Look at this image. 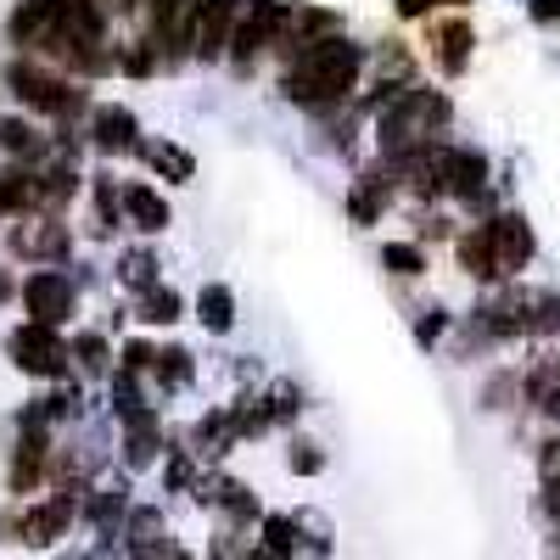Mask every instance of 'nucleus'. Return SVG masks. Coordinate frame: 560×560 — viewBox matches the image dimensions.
<instances>
[{"mask_svg":"<svg viewBox=\"0 0 560 560\" xmlns=\"http://www.w3.org/2000/svg\"><path fill=\"white\" fill-rule=\"evenodd\" d=\"M152 269H158V258H152V253H129V258L118 264V275L129 280V287H147V292H152Z\"/></svg>","mask_w":560,"mask_h":560,"instance_id":"obj_25","label":"nucleus"},{"mask_svg":"<svg viewBox=\"0 0 560 560\" xmlns=\"http://www.w3.org/2000/svg\"><path fill=\"white\" fill-rule=\"evenodd\" d=\"M73 510H79V499H73V493H57V499L34 504L28 516H23V544H34V549H51V544L68 533Z\"/></svg>","mask_w":560,"mask_h":560,"instance_id":"obj_8","label":"nucleus"},{"mask_svg":"<svg viewBox=\"0 0 560 560\" xmlns=\"http://www.w3.org/2000/svg\"><path fill=\"white\" fill-rule=\"evenodd\" d=\"M197 314H202V325H208L213 337H224L230 325H236V298H230V287H208L197 298Z\"/></svg>","mask_w":560,"mask_h":560,"instance_id":"obj_15","label":"nucleus"},{"mask_svg":"<svg viewBox=\"0 0 560 560\" xmlns=\"http://www.w3.org/2000/svg\"><path fill=\"white\" fill-rule=\"evenodd\" d=\"M12 90L28 102V107H39V113H73V107H84V90H73V84H62L57 73H45V68H34V62H18L12 73Z\"/></svg>","mask_w":560,"mask_h":560,"instance_id":"obj_5","label":"nucleus"},{"mask_svg":"<svg viewBox=\"0 0 560 560\" xmlns=\"http://www.w3.org/2000/svg\"><path fill=\"white\" fill-rule=\"evenodd\" d=\"M382 264H387L393 275H420V269H427V253L409 247V242H387V247H382Z\"/></svg>","mask_w":560,"mask_h":560,"instance_id":"obj_23","label":"nucleus"},{"mask_svg":"<svg viewBox=\"0 0 560 560\" xmlns=\"http://www.w3.org/2000/svg\"><path fill=\"white\" fill-rule=\"evenodd\" d=\"M538 471H544V482H560V438H549L538 448Z\"/></svg>","mask_w":560,"mask_h":560,"instance_id":"obj_30","label":"nucleus"},{"mask_svg":"<svg viewBox=\"0 0 560 560\" xmlns=\"http://www.w3.org/2000/svg\"><path fill=\"white\" fill-rule=\"evenodd\" d=\"M152 163H158V174H168V179H191V174H197L191 152H185V147H168V140H163V147H152Z\"/></svg>","mask_w":560,"mask_h":560,"instance_id":"obj_21","label":"nucleus"},{"mask_svg":"<svg viewBox=\"0 0 560 560\" xmlns=\"http://www.w3.org/2000/svg\"><path fill=\"white\" fill-rule=\"evenodd\" d=\"M45 471V432L39 427H23V443H18V459H12V493H28Z\"/></svg>","mask_w":560,"mask_h":560,"instance_id":"obj_11","label":"nucleus"},{"mask_svg":"<svg viewBox=\"0 0 560 560\" xmlns=\"http://www.w3.org/2000/svg\"><path fill=\"white\" fill-rule=\"evenodd\" d=\"M448 124V102L438 90H398L393 107L382 113V152L387 158H415L432 147V135Z\"/></svg>","mask_w":560,"mask_h":560,"instance_id":"obj_2","label":"nucleus"},{"mask_svg":"<svg viewBox=\"0 0 560 560\" xmlns=\"http://www.w3.org/2000/svg\"><path fill=\"white\" fill-rule=\"evenodd\" d=\"M303 549V522L298 516H264V555L269 560H287Z\"/></svg>","mask_w":560,"mask_h":560,"instance_id":"obj_13","label":"nucleus"},{"mask_svg":"<svg viewBox=\"0 0 560 560\" xmlns=\"http://www.w3.org/2000/svg\"><path fill=\"white\" fill-rule=\"evenodd\" d=\"M527 393H533V404H538L544 415L560 420V364H555V370H538V376L527 382Z\"/></svg>","mask_w":560,"mask_h":560,"instance_id":"obj_19","label":"nucleus"},{"mask_svg":"<svg viewBox=\"0 0 560 560\" xmlns=\"http://www.w3.org/2000/svg\"><path fill=\"white\" fill-rule=\"evenodd\" d=\"M443 325H448V314H443V308H427V319H420V331H415V337L432 348V342L443 337Z\"/></svg>","mask_w":560,"mask_h":560,"instance_id":"obj_31","label":"nucleus"},{"mask_svg":"<svg viewBox=\"0 0 560 560\" xmlns=\"http://www.w3.org/2000/svg\"><path fill=\"white\" fill-rule=\"evenodd\" d=\"M12 247H18L23 258H62V253H68V230L51 224V219H39V224L28 219L18 236H12Z\"/></svg>","mask_w":560,"mask_h":560,"instance_id":"obj_9","label":"nucleus"},{"mask_svg":"<svg viewBox=\"0 0 560 560\" xmlns=\"http://www.w3.org/2000/svg\"><path fill=\"white\" fill-rule=\"evenodd\" d=\"M319 465H325V459H319L314 443H298V448H292V471H319Z\"/></svg>","mask_w":560,"mask_h":560,"instance_id":"obj_32","label":"nucleus"},{"mask_svg":"<svg viewBox=\"0 0 560 560\" xmlns=\"http://www.w3.org/2000/svg\"><path fill=\"white\" fill-rule=\"evenodd\" d=\"M7 353L18 359V370H28V376H68V359H73L57 342V331H45V325H18L7 337Z\"/></svg>","mask_w":560,"mask_h":560,"instance_id":"obj_4","label":"nucleus"},{"mask_svg":"<svg viewBox=\"0 0 560 560\" xmlns=\"http://www.w3.org/2000/svg\"><path fill=\"white\" fill-rule=\"evenodd\" d=\"M96 208H102V213H96V230H113V224H118V197H113L107 179H96Z\"/></svg>","mask_w":560,"mask_h":560,"instance_id":"obj_28","label":"nucleus"},{"mask_svg":"<svg viewBox=\"0 0 560 560\" xmlns=\"http://www.w3.org/2000/svg\"><path fill=\"white\" fill-rule=\"evenodd\" d=\"M124 208H129V219H135L140 230H168V202H163L158 191H147V185H129Z\"/></svg>","mask_w":560,"mask_h":560,"instance_id":"obj_14","label":"nucleus"},{"mask_svg":"<svg viewBox=\"0 0 560 560\" xmlns=\"http://www.w3.org/2000/svg\"><path fill=\"white\" fill-rule=\"evenodd\" d=\"M140 319H152V325H174V319H179V298H174V292H163V287H152L147 298H140Z\"/></svg>","mask_w":560,"mask_h":560,"instance_id":"obj_22","label":"nucleus"},{"mask_svg":"<svg viewBox=\"0 0 560 560\" xmlns=\"http://www.w3.org/2000/svg\"><path fill=\"white\" fill-rule=\"evenodd\" d=\"M7 213H12V202H7V197H0V219H7Z\"/></svg>","mask_w":560,"mask_h":560,"instance_id":"obj_40","label":"nucleus"},{"mask_svg":"<svg viewBox=\"0 0 560 560\" xmlns=\"http://www.w3.org/2000/svg\"><path fill=\"white\" fill-rule=\"evenodd\" d=\"M482 230H488V247H493L499 280L516 275V269H527V258H533V230H527L522 213H499V219H488Z\"/></svg>","mask_w":560,"mask_h":560,"instance_id":"obj_6","label":"nucleus"},{"mask_svg":"<svg viewBox=\"0 0 560 560\" xmlns=\"http://www.w3.org/2000/svg\"><path fill=\"white\" fill-rule=\"evenodd\" d=\"M158 560H191V555H185V549H168V555H158Z\"/></svg>","mask_w":560,"mask_h":560,"instance_id":"obj_37","label":"nucleus"},{"mask_svg":"<svg viewBox=\"0 0 560 560\" xmlns=\"http://www.w3.org/2000/svg\"><path fill=\"white\" fill-rule=\"evenodd\" d=\"M68 353H73V359H79L84 370H96V376L107 370V342H102V337H79V342H73Z\"/></svg>","mask_w":560,"mask_h":560,"instance_id":"obj_26","label":"nucleus"},{"mask_svg":"<svg viewBox=\"0 0 560 560\" xmlns=\"http://www.w3.org/2000/svg\"><path fill=\"white\" fill-rule=\"evenodd\" d=\"M459 264L471 269L477 280H499V269H493V247H488V230L477 224L471 236H459Z\"/></svg>","mask_w":560,"mask_h":560,"instance_id":"obj_17","label":"nucleus"},{"mask_svg":"<svg viewBox=\"0 0 560 560\" xmlns=\"http://www.w3.org/2000/svg\"><path fill=\"white\" fill-rule=\"evenodd\" d=\"M359 68H364V51L353 39H337V34L331 39H303V57L287 73V96L298 107H337L353 90Z\"/></svg>","mask_w":560,"mask_h":560,"instance_id":"obj_1","label":"nucleus"},{"mask_svg":"<svg viewBox=\"0 0 560 560\" xmlns=\"http://www.w3.org/2000/svg\"><path fill=\"white\" fill-rule=\"evenodd\" d=\"M124 538H129V555H147V560L174 549V544H163V516H158V510H129Z\"/></svg>","mask_w":560,"mask_h":560,"instance_id":"obj_10","label":"nucleus"},{"mask_svg":"<svg viewBox=\"0 0 560 560\" xmlns=\"http://www.w3.org/2000/svg\"><path fill=\"white\" fill-rule=\"evenodd\" d=\"M438 62H443V73H459L465 62H471V28L465 23L438 28Z\"/></svg>","mask_w":560,"mask_h":560,"instance_id":"obj_16","label":"nucleus"},{"mask_svg":"<svg viewBox=\"0 0 560 560\" xmlns=\"http://www.w3.org/2000/svg\"><path fill=\"white\" fill-rule=\"evenodd\" d=\"M242 560H269V555H264V549H253V555H242Z\"/></svg>","mask_w":560,"mask_h":560,"instance_id":"obj_39","label":"nucleus"},{"mask_svg":"<svg viewBox=\"0 0 560 560\" xmlns=\"http://www.w3.org/2000/svg\"><path fill=\"white\" fill-rule=\"evenodd\" d=\"M533 18L538 23H560V0H533Z\"/></svg>","mask_w":560,"mask_h":560,"instance_id":"obj_34","label":"nucleus"},{"mask_svg":"<svg viewBox=\"0 0 560 560\" xmlns=\"http://www.w3.org/2000/svg\"><path fill=\"white\" fill-rule=\"evenodd\" d=\"M158 382L163 387H185V382H191V353H185V348H163L158 353Z\"/></svg>","mask_w":560,"mask_h":560,"instance_id":"obj_20","label":"nucleus"},{"mask_svg":"<svg viewBox=\"0 0 560 560\" xmlns=\"http://www.w3.org/2000/svg\"><path fill=\"white\" fill-rule=\"evenodd\" d=\"M533 331H560V298L555 292H533Z\"/></svg>","mask_w":560,"mask_h":560,"instance_id":"obj_24","label":"nucleus"},{"mask_svg":"<svg viewBox=\"0 0 560 560\" xmlns=\"http://www.w3.org/2000/svg\"><path fill=\"white\" fill-rule=\"evenodd\" d=\"M23 308H28V325L57 331V325L73 314V280L62 269H34L28 287H23Z\"/></svg>","mask_w":560,"mask_h":560,"instance_id":"obj_3","label":"nucleus"},{"mask_svg":"<svg viewBox=\"0 0 560 560\" xmlns=\"http://www.w3.org/2000/svg\"><path fill=\"white\" fill-rule=\"evenodd\" d=\"M544 510L560 522V482H544Z\"/></svg>","mask_w":560,"mask_h":560,"instance_id":"obj_35","label":"nucleus"},{"mask_svg":"<svg viewBox=\"0 0 560 560\" xmlns=\"http://www.w3.org/2000/svg\"><path fill=\"white\" fill-rule=\"evenodd\" d=\"M208 499H213V504H224L236 522H253V516H258V504L247 499V488H242V482H224V477H213V482H208Z\"/></svg>","mask_w":560,"mask_h":560,"instance_id":"obj_18","label":"nucleus"},{"mask_svg":"<svg viewBox=\"0 0 560 560\" xmlns=\"http://www.w3.org/2000/svg\"><path fill=\"white\" fill-rule=\"evenodd\" d=\"M124 516V493H102V499H90V522H96L102 533H113V522Z\"/></svg>","mask_w":560,"mask_h":560,"instance_id":"obj_27","label":"nucleus"},{"mask_svg":"<svg viewBox=\"0 0 560 560\" xmlns=\"http://www.w3.org/2000/svg\"><path fill=\"white\" fill-rule=\"evenodd\" d=\"M443 191H454V197H465V202H488V158L482 152H448L443 147Z\"/></svg>","mask_w":560,"mask_h":560,"instance_id":"obj_7","label":"nucleus"},{"mask_svg":"<svg viewBox=\"0 0 560 560\" xmlns=\"http://www.w3.org/2000/svg\"><path fill=\"white\" fill-rule=\"evenodd\" d=\"M90 135H96L102 152H129V147H135V113H124V107H96V124H90Z\"/></svg>","mask_w":560,"mask_h":560,"instance_id":"obj_12","label":"nucleus"},{"mask_svg":"<svg viewBox=\"0 0 560 560\" xmlns=\"http://www.w3.org/2000/svg\"><path fill=\"white\" fill-rule=\"evenodd\" d=\"M0 298H12V280L7 275H0Z\"/></svg>","mask_w":560,"mask_h":560,"instance_id":"obj_38","label":"nucleus"},{"mask_svg":"<svg viewBox=\"0 0 560 560\" xmlns=\"http://www.w3.org/2000/svg\"><path fill=\"white\" fill-rule=\"evenodd\" d=\"M398 12L404 18H420V12H427V0H398Z\"/></svg>","mask_w":560,"mask_h":560,"instance_id":"obj_36","label":"nucleus"},{"mask_svg":"<svg viewBox=\"0 0 560 560\" xmlns=\"http://www.w3.org/2000/svg\"><path fill=\"white\" fill-rule=\"evenodd\" d=\"M168 488H185V482H191V465H185V459H168Z\"/></svg>","mask_w":560,"mask_h":560,"instance_id":"obj_33","label":"nucleus"},{"mask_svg":"<svg viewBox=\"0 0 560 560\" xmlns=\"http://www.w3.org/2000/svg\"><path fill=\"white\" fill-rule=\"evenodd\" d=\"M269 415L280 420V415H298V387L292 382H280L275 393H269Z\"/></svg>","mask_w":560,"mask_h":560,"instance_id":"obj_29","label":"nucleus"}]
</instances>
